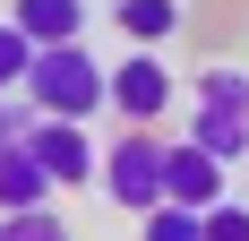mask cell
<instances>
[{
  "label": "cell",
  "instance_id": "obj_1",
  "mask_svg": "<svg viewBox=\"0 0 249 241\" xmlns=\"http://www.w3.org/2000/svg\"><path fill=\"white\" fill-rule=\"evenodd\" d=\"M26 103L43 120H95L112 103V69H103L86 43H43L35 69H26Z\"/></svg>",
  "mask_w": 249,
  "mask_h": 241
},
{
  "label": "cell",
  "instance_id": "obj_2",
  "mask_svg": "<svg viewBox=\"0 0 249 241\" xmlns=\"http://www.w3.org/2000/svg\"><path fill=\"white\" fill-rule=\"evenodd\" d=\"M189 138L224 164H249V78L241 69H206L189 95Z\"/></svg>",
  "mask_w": 249,
  "mask_h": 241
},
{
  "label": "cell",
  "instance_id": "obj_3",
  "mask_svg": "<svg viewBox=\"0 0 249 241\" xmlns=\"http://www.w3.org/2000/svg\"><path fill=\"white\" fill-rule=\"evenodd\" d=\"M103 198L129 207V216H155L163 207V138L155 129H121L103 146Z\"/></svg>",
  "mask_w": 249,
  "mask_h": 241
},
{
  "label": "cell",
  "instance_id": "obj_4",
  "mask_svg": "<svg viewBox=\"0 0 249 241\" xmlns=\"http://www.w3.org/2000/svg\"><path fill=\"white\" fill-rule=\"evenodd\" d=\"M112 112H121V129H155V120L172 112V69H163L155 52H121V69H112Z\"/></svg>",
  "mask_w": 249,
  "mask_h": 241
},
{
  "label": "cell",
  "instance_id": "obj_5",
  "mask_svg": "<svg viewBox=\"0 0 249 241\" xmlns=\"http://www.w3.org/2000/svg\"><path fill=\"white\" fill-rule=\"evenodd\" d=\"M26 146L43 155V172L60 181V190L103 181V155H95V138H86V120H35V129H26Z\"/></svg>",
  "mask_w": 249,
  "mask_h": 241
},
{
  "label": "cell",
  "instance_id": "obj_6",
  "mask_svg": "<svg viewBox=\"0 0 249 241\" xmlns=\"http://www.w3.org/2000/svg\"><path fill=\"white\" fill-rule=\"evenodd\" d=\"M224 155H206L198 138H180V146H163V198H172V207H224Z\"/></svg>",
  "mask_w": 249,
  "mask_h": 241
},
{
  "label": "cell",
  "instance_id": "obj_7",
  "mask_svg": "<svg viewBox=\"0 0 249 241\" xmlns=\"http://www.w3.org/2000/svg\"><path fill=\"white\" fill-rule=\"evenodd\" d=\"M52 190H60V181L43 172V155H35L26 138H9V146H0V216H26V207H52Z\"/></svg>",
  "mask_w": 249,
  "mask_h": 241
},
{
  "label": "cell",
  "instance_id": "obj_8",
  "mask_svg": "<svg viewBox=\"0 0 249 241\" xmlns=\"http://www.w3.org/2000/svg\"><path fill=\"white\" fill-rule=\"evenodd\" d=\"M9 18L35 43H86V0H9Z\"/></svg>",
  "mask_w": 249,
  "mask_h": 241
},
{
  "label": "cell",
  "instance_id": "obj_9",
  "mask_svg": "<svg viewBox=\"0 0 249 241\" xmlns=\"http://www.w3.org/2000/svg\"><path fill=\"white\" fill-rule=\"evenodd\" d=\"M112 18H121V35H129V52H155L163 35H180V0H121Z\"/></svg>",
  "mask_w": 249,
  "mask_h": 241
},
{
  "label": "cell",
  "instance_id": "obj_10",
  "mask_svg": "<svg viewBox=\"0 0 249 241\" xmlns=\"http://www.w3.org/2000/svg\"><path fill=\"white\" fill-rule=\"evenodd\" d=\"M35 35H26L18 18H0V95H26V69H35Z\"/></svg>",
  "mask_w": 249,
  "mask_h": 241
},
{
  "label": "cell",
  "instance_id": "obj_11",
  "mask_svg": "<svg viewBox=\"0 0 249 241\" xmlns=\"http://www.w3.org/2000/svg\"><path fill=\"white\" fill-rule=\"evenodd\" d=\"M138 241H206V216H198V207H172V198H163L155 216H138Z\"/></svg>",
  "mask_w": 249,
  "mask_h": 241
},
{
  "label": "cell",
  "instance_id": "obj_12",
  "mask_svg": "<svg viewBox=\"0 0 249 241\" xmlns=\"http://www.w3.org/2000/svg\"><path fill=\"white\" fill-rule=\"evenodd\" d=\"M0 241H69V224L52 207H26V216H0Z\"/></svg>",
  "mask_w": 249,
  "mask_h": 241
},
{
  "label": "cell",
  "instance_id": "obj_13",
  "mask_svg": "<svg viewBox=\"0 0 249 241\" xmlns=\"http://www.w3.org/2000/svg\"><path fill=\"white\" fill-rule=\"evenodd\" d=\"M206 241H249V207H206Z\"/></svg>",
  "mask_w": 249,
  "mask_h": 241
},
{
  "label": "cell",
  "instance_id": "obj_14",
  "mask_svg": "<svg viewBox=\"0 0 249 241\" xmlns=\"http://www.w3.org/2000/svg\"><path fill=\"white\" fill-rule=\"evenodd\" d=\"M35 120H43V112H35V103H9V95H0V146H9V138H26Z\"/></svg>",
  "mask_w": 249,
  "mask_h": 241
}]
</instances>
